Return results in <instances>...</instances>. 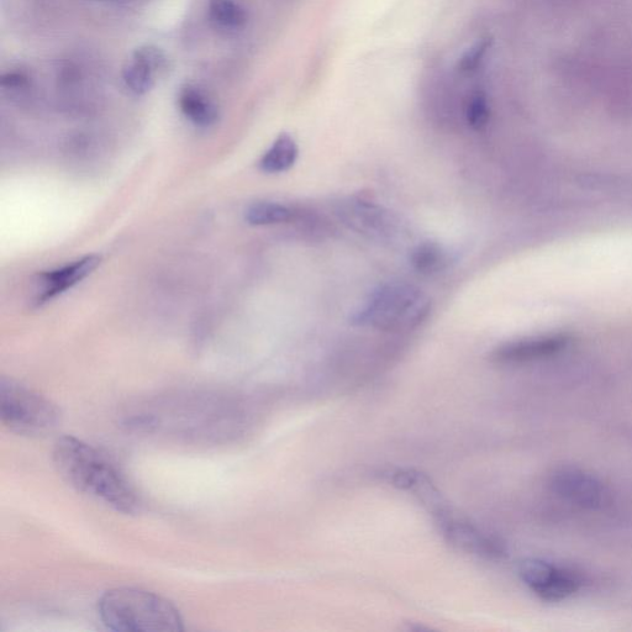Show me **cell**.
I'll return each mask as SVG.
<instances>
[{"label": "cell", "mask_w": 632, "mask_h": 632, "mask_svg": "<svg viewBox=\"0 0 632 632\" xmlns=\"http://www.w3.org/2000/svg\"><path fill=\"white\" fill-rule=\"evenodd\" d=\"M210 20L219 28L237 30L246 24L247 14L235 0H209Z\"/></svg>", "instance_id": "4fadbf2b"}, {"label": "cell", "mask_w": 632, "mask_h": 632, "mask_svg": "<svg viewBox=\"0 0 632 632\" xmlns=\"http://www.w3.org/2000/svg\"><path fill=\"white\" fill-rule=\"evenodd\" d=\"M178 105L184 117L198 128H210L219 119L217 104L203 89L191 84L183 87L179 92Z\"/></svg>", "instance_id": "8fae6325"}, {"label": "cell", "mask_w": 632, "mask_h": 632, "mask_svg": "<svg viewBox=\"0 0 632 632\" xmlns=\"http://www.w3.org/2000/svg\"><path fill=\"white\" fill-rule=\"evenodd\" d=\"M489 118H491V108H489L486 93L483 91L473 92L466 107L468 125L473 130H483L488 125Z\"/></svg>", "instance_id": "2e32d148"}, {"label": "cell", "mask_w": 632, "mask_h": 632, "mask_svg": "<svg viewBox=\"0 0 632 632\" xmlns=\"http://www.w3.org/2000/svg\"><path fill=\"white\" fill-rule=\"evenodd\" d=\"M551 491L579 508L597 510L607 502V489L597 476L577 466H560L549 477Z\"/></svg>", "instance_id": "52a82bcc"}, {"label": "cell", "mask_w": 632, "mask_h": 632, "mask_svg": "<svg viewBox=\"0 0 632 632\" xmlns=\"http://www.w3.org/2000/svg\"><path fill=\"white\" fill-rule=\"evenodd\" d=\"M99 615L107 628L118 632H179L184 621L170 600L144 589H110L99 600Z\"/></svg>", "instance_id": "7a4b0ae2"}, {"label": "cell", "mask_w": 632, "mask_h": 632, "mask_svg": "<svg viewBox=\"0 0 632 632\" xmlns=\"http://www.w3.org/2000/svg\"><path fill=\"white\" fill-rule=\"evenodd\" d=\"M166 56L156 46H142L131 55L123 68L125 86L136 96H144L154 88L157 77L165 70Z\"/></svg>", "instance_id": "9c48e42d"}, {"label": "cell", "mask_w": 632, "mask_h": 632, "mask_svg": "<svg viewBox=\"0 0 632 632\" xmlns=\"http://www.w3.org/2000/svg\"><path fill=\"white\" fill-rule=\"evenodd\" d=\"M423 503L433 513L436 523L447 541L458 549L472 553V555L491 558V560H500L507 555L505 545L497 537L484 533L470 520L452 512L451 508H447L437 489L429 494Z\"/></svg>", "instance_id": "5b68a950"}, {"label": "cell", "mask_w": 632, "mask_h": 632, "mask_svg": "<svg viewBox=\"0 0 632 632\" xmlns=\"http://www.w3.org/2000/svg\"><path fill=\"white\" fill-rule=\"evenodd\" d=\"M430 313V300L407 283L379 287L363 307L352 316V323L383 331L415 329Z\"/></svg>", "instance_id": "3957f363"}, {"label": "cell", "mask_w": 632, "mask_h": 632, "mask_svg": "<svg viewBox=\"0 0 632 632\" xmlns=\"http://www.w3.org/2000/svg\"><path fill=\"white\" fill-rule=\"evenodd\" d=\"M118 2H131V0H118Z\"/></svg>", "instance_id": "d6986e66"}, {"label": "cell", "mask_w": 632, "mask_h": 632, "mask_svg": "<svg viewBox=\"0 0 632 632\" xmlns=\"http://www.w3.org/2000/svg\"><path fill=\"white\" fill-rule=\"evenodd\" d=\"M519 576L537 597L550 603L562 602L582 587L578 573L540 558H525L521 561Z\"/></svg>", "instance_id": "8992f818"}, {"label": "cell", "mask_w": 632, "mask_h": 632, "mask_svg": "<svg viewBox=\"0 0 632 632\" xmlns=\"http://www.w3.org/2000/svg\"><path fill=\"white\" fill-rule=\"evenodd\" d=\"M299 149L291 135L281 134L265 152L260 161L261 171L265 173H283L291 170L297 162Z\"/></svg>", "instance_id": "7c38bea8"}, {"label": "cell", "mask_w": 632, "mask_h": 632, "mask_svg": "<svg viewBox=\"0 0 632 632\" xmlns=\"http://www.w3.org/2000/svg\"><path fill=\"white\" fill-rule=\"evenodd\" d=\"M0 418L15 434L42 436L56 428L60 412L51 400L33 389L3 378L0 382Z\"/></svg>", "instance_id": "277c9868"}, {"label": "cell", "mask_w": 632, "mask_h": 632, "mask_svg": "<svg viewBox=\"0 0 632 632\" xmlns=\"http://www.w3.org/2000/svg\"><path fill=\"white\" fill-rule=\"evenodd\" d=\"M102 262L98 255H88L56 268V270L41 273L36 289V304L49 303L50 300L61 296L87 277L91 276Z\"/></svg>", "instance_id": "ba28073f"}, {"label": "cell", "mask_w": 632, "mask_h": 632, "mask_svg": "<svg viewBox=\"0 0 632 632\" xmlns=\"http://www.w3.org/2000/svg\"><path fill=\"white\" fill-rule=\"evenodd\" d=\"M245 218L247 223L254 226L276 225L292 220L293 212L283 204L258 202L247 208Z\"/></svg>", "instance_id": "5bb4252c"}, {"label": "cell", "mask_w": 632, "mask_h": 632, "mask_svg": "<svg viewBox=\"0 0 632 632\" xmlns=\"http://www.w3.org/2000/svg\"><path fill=\"white\" fill-rule=\"evenodd\" d=\"M491 44V40L486 39L470 47L457 63V70L460 72V75L473 76L474 73H477L479 68L482 67L484 59H486L488 50L491 49Z\"/></svg>", "instance_id": "e0dca14e"}, {"label": "cell", "mask_w": 632, "mask_h": 632, "mask_svg": "<svg viewBox=\"0 0 632 632\" xmlns=\"http://www.w3.org/2000/svg\"><path fill=\"white\" fill-rule=\"evenodd\" d=\"M410 262L419 273L430 275V273L441 270L442 266L445 265V252L434 242H424V244L415 247L412 256H410Z\"/></svg>", "instance_id": "9a60e30c"}, {"label": "cell", "mask_w": 632, "mask_h": 632, "mask_svg": "<svg viewBox=\"0 0 632 632\" xmlns=\"http://www.w3.org/2000/svg\"><path fill=\"white\" fill-rule=\"evenodd\" d=\"M54 461L62 477L78 492L118 513L139 512L138 494L115 463L96 447L75 436H62L54 447Z\"/></svg>", "instance_id": "6da1fadb"}, {"label": "cell", "mask_w": 632, "mask_h": 632, "mask_svg": "<svg viewBox=\"0 0 632 632\" xmlns=\"http://www.w3.org/2000/svg\"><path fill=\"white\" fill-rule=\"evenodd\" d=\"M28 84V77L23 73L12 72L7 73L2 78V86L7 88H23Z\"/></svg>", "instance_id": "ac0fdd59"}, {"label": "cell", "mask_w": 632, "mask_h": 632, "mask_svg": "<svg viewBox=\"0 0 632 632\" xmlns=\"http://www.w3.org/2000/svg\"><path fill=\"white\" fill-rule=\"evenodd\" d=\"M570 337L547 335L510 342L494 352V360L500 363H526L560 354L565 350Z\"/></svg>", "instance_id": "30bf717a"}]
</instances>
